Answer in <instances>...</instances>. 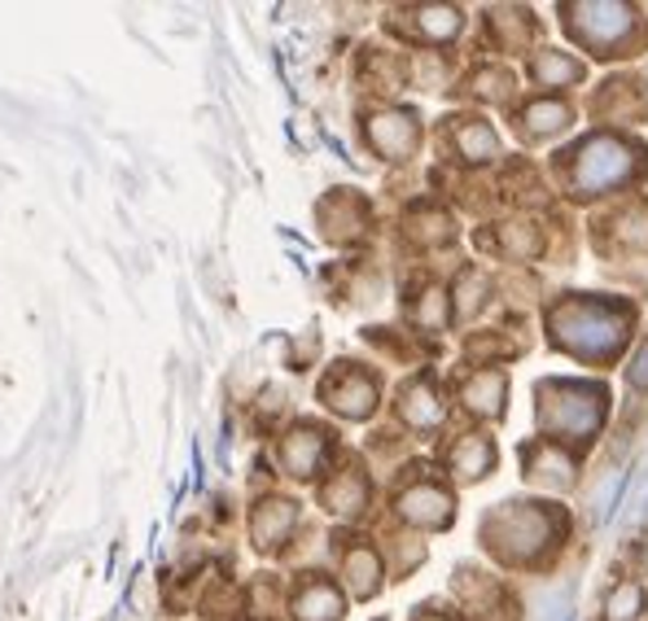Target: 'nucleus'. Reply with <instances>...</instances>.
I'll list each match as a JSON object with an SVG mask.
<instances>
[{
	"label": "nucleus",
	"mask_w": 648,
	"mask_h": 621,
	"mask_svg": "<svg viewBox=\"0 0 648 621\" xmlns=\"http://www.w3.org/2000/svg\"><path fill=\"white\" fill-rule=\"evenodd\" d=\"M570 26H574V35H579L583 44L610 53L618 39L632 35L636 18H632L627 4H579V9H570Z\"/></svg>",
	"instance_id": "7ed1b4c3"
},
{
	"label": "nucleus",
	"mask_w": 648,
	"mask_h": 621,
	"mask_svg": "<svg viewBox=\"0 0 648 621\" xmlns=\"http://www.w3.org/2000/svg\"><path fill=\"white\" fill-rule=\"evenodd\" d=\"M403 512L412 517V521H447V499L443 495H434V490H416V495H407L403 499Z\"/></svg>",
	"instance_id": "423d86ee"
},
{
	"label": "nucleus",
	"mask_w": 648,
	"mask_h": 621,
	"mask_svg": "<svg viewBox=\"0 0 648 621\" xmlns=\"http://www.w3.org/2000/svg\"><path fill=\"white\" fill-rule=\"evenodd\" d=\"M500 394H504V381H500V376H478V381L465 389L469 407H478V411H500Z\"/></svg>",
	"instance_id": "1a4fd4ad"
},
{
	"label": "nucleus",
	"mask_w": 648,
	"mask_h": 621,
	"mask_svg": "<svg viewBox=\"0 0 648 621\" xmlns=\"http://www.w3.org/2000/svg\"><path fill=\"white\" fill-rule=\"evenodd\" d=\"M535 75H539L544 83H570V79H579V75H583V66H579V61H570V57H561V53H544V57H539V66H535Z\"/></svg>",
	"instance_id": "6e6552de"
},
{
	"label": "nucleus",
	"mask_w": 648,
	"mask_h": 621,
	"mask_svg": "<svg viewBox=\"0 0 648 621\" xmlns=\"http://www.w3.org/2000/svg\"><path fill=\"white\" fill-rule=\"evenodd\" d=\"M487 464H491V447H487L482 438H473V442H465V447H460V460H456L460 477H482V473H487Z\"/></svg>",
	"instance_id": "9d476101"
},
{
	"label": "nucleus",
	"mask_w": 648,
	"mask_h": 621,
	"mask_svg": "<svg viewBox=\"0 0 648 621\" xmlns=\"http://www.w3.org/2000/svg\"><path fill=\"white\" fill-rule=\"evenodd\" d=\"M640 609H645V591H640L636 583H627V587H618V591L610 596L605 618L610 621H636L640 618Z\"/></svg>",
	"instance_id": "0eeeda50"
},
{
	"label": "nucleus",
	"mask_w": 648,
	"mask_h": 621,
	"mask_svg": "<svg viewBox=\"0 0 648 621\" xmlns=\"http://www.w3.org/2000/svg\"><path fill=\"white\" fill-rule=\"evenodd\" d=\"M337 609H342V605H337V596H333V591H312V596H308V600H303V618L308 621H333L337 618Z\"/></svg>",
	"instance_id": "9b49d317"
},
{
	"label": "nucleus",
	"mask_w": 648,
	"mask_h": 621,
	"mask_svg": "<svg viewBox=\"0 0 648 621\" xmlns=\"http://www.w3.org/2000/svg\"><path fill=\"white\" fill-rule=\"evenodd\" d=\"M526 123H530L535 136H548V132H561L570 123V110L561 101H539V105L526 110Z\"/></svg>",
	"instance_id": "20e7f679"
},
{
	"label": "nucleus",
	"mask_w": 648,
	"mask_h": 621,
	"mask_svg": "<svg viewBox=\"0 0 648 621\" xmlns=\"http://www.w3.org/2000/svg\"><path fill=\"white\" fill-rule=\"evenodd\" d=\"M421 18H425V31L429 35H456L460 31V13L456 9H421Z\"/></svg>",
	"instance_id": "f8f14e48"
},
{
	"label": "nucleus",
	"mask_w": 648,
	"mask_h": 621,
	"mask_svg": "<svg viewBox=\"0 0 648 621\" xmlns=\"http://www.w3.org/2000/svg\"><path fill=\"white\" fill-rule=\"evenodd\" d=\"M372 136H377V145H381L386 154H399V149H407V145H412V118H399V114L377 118Z\"/></svg>",
	"instance_id": "39448f33"
},
{
	"label": "nucleus",
	"mask_w": 648,
	"mask_h": 621,
	"mask_svg": "<svg viewBox=\"0 0 648 621\" xmlns=\"http://www.w3.org/2000/svg\"><path fill=\"white\" fill-rule=\"evenodd\" d=\"M645 543H648V539H645ZM640 561H645V565H648V547H640Z\"/></svg>",
	"instance_id": "2eb2a0df"
},
{
	"label": "nucleus",
	"mask_w": 648,
	"mask_h": 621,
	"mask_svg": "<svg viewBox=\"0 0 648 621\" xmlns=\"http://www.w3.org/2000/svg\"><path fill=\"white\" fill-rule=\"evenodd\" d=\"M574 189L579 193H605L636 176V145L618 136H596L574 154Z\"/></svg>",
	"instance_id": "f03ea898"
},
{
	"label": "nucleus",
	"mask_w": 648,
	"mask_h": 621,
	"mask_svg": "<svg viewBox=\"0 0 648 621\" xmlns=\"http://www.w3.org/2000/svg\"><path fill=\"white\" fill-rule=\"evenodd\" d=\"M627 381H632L636 389H648V341L640 346V354L632 359V368H627Z\"/></svg>",
	"instance_id": "4468645a"
},
{
	"label": "nucleus",
	"mask_w": 648,
	"mask_h": 621,
	"mask_svg": "<svg viewBox=\"0 0 648 621\" xmlns=\"http://www.w3.org/2000/svg\"><path fill=\"white\" fill-rule=\"evenodd\" d=\"M557 341L583 359H605L627 337V310L596 307V303H570L552 315Z\"/></svg>",
	"instance_id": "f257e3e1"
},
{
	"label": "nucleus",
	"mask_w": 648,
	"mask_h": 621,
	"mask_svg": "<svg viewBox=\"0 0 648 621\" xmlns=\"http://www.w3.org/2000/svg\"><path fill=\"white\" fill-rule=\"evenodd\" d=\"M460 145H465V154H473V158H491V154H495V136H491L487 127H469V132L460 136Z\"/></svg>",
	"instance_id": "ddd939ff"
}]
</instances>
